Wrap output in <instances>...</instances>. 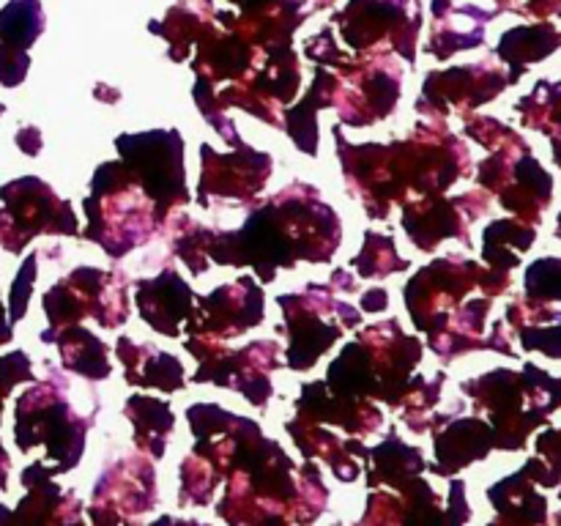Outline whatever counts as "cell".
<instances>
[{
  "instance_id": "1",
  "label": "cell",
  "mask_w": 561,
  "mask_h": 526,
  "mask_svg": "<svg viewBox=\"0 0 561 526\" xmlns=\"http://www.w3.org/2000/svg\"><path fill=\"white\" fill-rule=\"evenodd\" d=\"M195 447L228 480L217 515L228 524H312L327 513L329 488L321 469L305 458L296 466L261 425L217 403L186 409Z\"/></svg>"
},
{
  "instance_id": "2",
  "label": "cell",
  "mask_w": 561,
  "mask_h": 526,
  "mask_svg": "<svg viewBox=\"0 0 561 526\" xmlns=\"http://www.w3.org/2000/svg\"><path fill=\"white\" fill-rule=\"evenodd\" d=\"M334 142L345 181L373 219H387L392 203L405 195H444L471 168L469 148L444 124H420L409 140L389 146H354L334 126Z\"/></svg>"
},
{
  "instance_id": "3",
  "label": "cell",
  "mask_w": 561,
  "mask_h": 526,
  "mask_svg": "<svg viewBox=\"0 0 561 526\" xmlns=\"http://www.w3.org/2000/svg\"><path fill=\"white\" fill-rule=\"evenodd\" d=\"M474 400V411H485L493 427V447L518 453L526 449L531 431L548 422L561 405V381L526 362L524 370H496L460 384Z\"/></svg>"
},
{
  "instance_id": "4",
  "label": "cell",
  "mask_w": 561,
  "mask_h": 526,
  "mask_svg": "<svg viewBox=\"0 0 561 526\" xmlns=\"http://www.w3.org/2000/svg\"><path fill=\"white\" fill-rule=\"evenodd\" d=\"M82 208L88 217L82 236L96 241L110 258H124L159 230L153 203L124 159L99 164L91 179V195L82 201Z\"/></svg>"
},
{
  "instance_id": "5",
  "label": "cell",
  "mask_w": 561,
  "mask_h": 526,
  "mask_svg": "<svg viewBox=\"0 0 561 526\" xmlns=\"http://www.w3.org/2000/svg\"><path fill=\"white\" fill-rule=\"evenodd\" d=\"M91 425L93 414H77L69 395H66V381L55 378V373L44 381H33V387L16 398V447H20V453H31L33 447L47 449L49 469L55 477L66 474L80 464Z\"/></svg>"
},
{
  "instance_id": "6",
  "label": "cell",
  "mask_w": 561,
  "mask_h": 526,
  "mask_svg": "<svg viewBox=\"0 0 561 526\" xmlns=\"http://www.w3.org/2000/svg\"><path fill=\"white\" fill-rule=\"evenodd\" d=\"M285 323L277 334H288L285 365L305 373L340 340L343 329L359 327L362 312L348 301L337 299L329 285L310 283L301 294H285L277 299Z\"/></svg>"
},
{
  "instance_id": "7",
  "label": "cell",
  "mask_w": 561,
  "mask_h": 526,
  "mask_svg": "<svg viewBox=\"0 0 561 526\" xmlns=\"http://www.w3.org/2000/svg\"><path fill=\"white\" fill-rule=\"evenodd\" d=\"M115 148L135 173L140 190L153 203V217H157L159 228L168 225L170 211L190 203L181 132L148 129L140 135H118Z\"/></svg>"
},
{
  "instance_id": "8",
  "label": "cell",
  "mask_w": 561,
  "mask_h": 526,
  "mask_svg": "<svg viewBox=\"0 0 561 526\" xmlns=\"http://www.w3.org/2000/svg\"><path fill=\"white\" fill-rule=\"evenodd\" d=\"M206 255L219 266H252L261 283H272L277 268H294L299 261L294 239L272 201L252 208L239 230H214Z\"/></svg>"
},
{
  "instance_id": "9",
  "label": "cell",
  "mask_w": 561,
  "mask_h": 526,
  "mask_svg": "<svg viewBox=\"0 0 561 526\" xmlns=\"http://www.w3.org/2000/svg\"><path fill=\"white\" fill-rule=\"evenodd\" d=\"M0 247L11 255H20L31 239L47 236H77L75 208L47 181L36 175H22L0 186Z\"/></svg>"
},
{
  "instance_id": "10",
  "label": "cell",
  "mask_w": 561,
  "mask_h": 526,
  "mask_svg": "<svg viewBox=\"0 0 561 526\" xmlns=\"http://www.w3.org/2000/svg\"><path fill=\"white\" fill-rule=\"evenodd\" d=\"M427 460L420 447L400 442L394 431L367 455V488L387 485L403 499L405 524H447L438 493L422 480Z\"/></svg>"
},
{
  "instance_id": "11",
  "label": "cell",
  "mask_w": 561,
  "mask_h": 526,
  "mask_svg": "<svg viewBox=\"0 0 561 526\" xmlns=\"http://www.w3.org/2000/svg\"><path fill=\"white\" fill-rule=\"evenodd\" d=\"M345 42L362 53H398L409 64L416 58L420 14L409 20V0H351L334 16Z\"/></svg>"
},
{
  "instance_id": "12",
  "label": "cell",
  "mask_w": 561,
  "mask_h": 526,
  "mask_svg": "<svg viewBox=\"0 0 561 526\" xmlns=\"http://www.w3.org/2000/svg\"><path fill=\"white\" fill-rule=\"evenodd\" d=\"M482 263L463 258H438L409 279L403 288L414 327L420 332H438L447 327L449 312L480 285Z\"/></svg>"
},
{
  "instance_id": "13",
  "label": "cell",
  "mask_w": 561,
  "mask_h": 526,
  "mask_svg": "<svg viewBox=\"0 0 561 526\" xmlns=\"http://www.w3.org/2000/svg\"><path fill=\"white\" fill-rule=\"evenodd\" d=\"M356 340L365 345L367 356H370L376 400L398 409L405 395L425 378L416 370L422 362L420 338L405 334L398 318H389V321L367 327Z\"/></svg>"
},
{
  "instance_id": "14",
  "label": "cell",
  "mask_w": 561,
  "mask_h": 526,
  "mask_svg": "<svg viewBox=\"0 0 561 526\" xmlns=\"http://www.w3.org/2000/svg\"><path fill=\"white\" fill-rule=\"evenodd\" d=\"M294 239L299 261L307 263H327L337 252L340 239H343V225L334 208L321 201V192L305 181H294L272 197Z\"/></svg>"
},
{
  "instance_id": "15",
  "label": "cell",
  "mask_w": 561,
  "mask_h": 526,
  "mask_svg": "<svg viewBox=\"0 0 561 526\" xmlns=\"http://www.w3.org/2000/svg\"><path fill=\"white\" fill-rule=\"evenodd\" d=\"M266 316V294L255 277L244 274L236 283L219 285L211 294L195 296L184 327L190 334L211 340H233L250 332Z\"/></svg>"
},
{
  "instance_id": "16",
  "label": "cell",
  "mask_w": 561,
  "mask_h": 526,
  "mask_svg": "<svg viewBox=\"0 0 561 526\" xmlns=\"http://www.w3.org/2000/svg\"><path fill=\"white\" fill-rule=\"evenodd\" d=\"M157 507V474L142 455L113 460L93 485L88 518L93 524H129Z\"/></svg>"
},
{
  "instance_id": "17",
  "label": "cell",
  "mask_w": 561,
  "mask_h": 526,
  "mask_svg": "<svg viewBox=\"0 0 561 526\" xmlns=\"http://www.w3.org/2000/svg\"><path fill=\"white\" fill-rule=\"evenodd\" d=\"M201 184H197V203L203 208L211 206V197L219 201L250 203L266 186L272 175V157L257 148L239 142L230 153L214 151L208 142L201 146Z\"/></svg>"
},
{
  "instance_id": "18",
  "label": "cell",
  "mask_w": 561,
  "mask_h": 526,
  "mask_svg": "<svg viewBox=\"0 0 561 526\" xmlns=\"http://www.w3.org/2000/svg\"><path fill=\"white\" fill-rule=\"evenodd\" d=\"M488 211V197L469 192L463 197L414 195L403 201V228L422 252H433L444 239L469 244V225Z\"/></svg>"
},
{
  "instance_id": "19",
  "label": "cell",
  "mask_w": 561,
  "mask_h": 526,
  "mask_svg": "<svg viewBox=\"0 0 561 526\" xmlns=\"http://www.w3.org/2000/svg\"><path fill=\"white\" fill-rule=\"evenodd\" d=\"M507 88V75H504V69L493 66L491 60H482V64L474 66H453V69L431 71L425 77L416 110L431 113V118L433 115L444 118V115L453 113V107L460 110V113L482 107Z\"/></svg>"
},
{
  "instance_id": "20",
  "label": "cell",
  "mask_w": 561,
  "mask_h": 526,
  "mask_svg": "<svg viewBox=\"0 0 561 526\" xmlns=\"http://www.w3.org/2000/svg\"><path fill=\"white\" fill-rule=\"evenodd\" d=\"M343 75L351 82V88H340L337 96L343 124L367 126L394 113L400 99V66H394L389 55L373 64L351 60Z\"/></svg>"
},
{
  "instance_id": "21",
  "label": "cell",
  "mask_w": 561,
  "mask_h": 526,
  "mask_svg": "<svg viewBox=\"0 0 561 526\" xmlns=\"http://www.w3.org/2000/svg\"><path fill=\"white\" fill-rule=\"evenodd\" d=\"M53 477L44 460L22 469L20 482L27 493L14 510L0 504V524H80L82 504L71 491H60Z\"/></svg>"
},
{
  "instance_id": "22",
  "label": "cell",
  "mask_w": 561,
  "mask_h": 526,
  "mask_svg": "<svg viewBox=\"0 0 561 526\" xmlns=\"http://www.w3.org/2000/svg\"><path fill=\"white\" fill-rule=\"evenodd\" d=\"M192 301H195V290L170 266L162 268L157 277L135 283V305L142 321L164 338H179Z\"/></svg>"
},
{
  "instance_id": "23",
  "label": "cell",
  "mask_w": 561,
  "mask_h": 526,
  "mask_svg": "<svg viewBox=\"0 0 561 526\" xmlns=\"http://www.w3.org/2000/svg\"><path fill=\"white\" fill-rule=\"evenodd\" d=\"M431 433L436 460L425 469L438 477H455L474 460H485L493 449V427L480 416H449Z\"/></svg>"
},
{
  "instance_id": "24",
  "label": "cell",
  "mask_w": 561,
  "mask_h": 526,
  "mask_svg": "<svg viewBox=\"0 0 561 526\" xmlns=\"http://www.w3.org/2000/svg\"><path fill=\"white\" fill-rule=\"evenodd\" d=\"M296 414L318 425H337L351 436H367L383 425L381 409L373 400L337 398L323 381H310L301 387V395L296 398Z\"/></svg>"
},
{
  "instance_id": "25",
  "label": "cell",
  "mask_w": 561,
  "mask_h": 526,
  "mask_svg": "<svg viewBox=\"0 0 561 526\" xmlns=\"http://www.w3.org/2000/svg\"><path fill=\"white\" fill-rule=\"evenodd\" d=\"M499 203H502L507 211L515 214V219L529 225H540L542 211L551 206L553 197V179L535 157L531 151L518 153L510 164L507 175L502 179V184L496 186Z\"/></svg>"
},
{
  "instance_id": "26",
  "label": "cell",
  "mask_w": 561,
  "mask_h": 526,
  "mask_svg": "<svg viewBox=\"0 0 561 526\" xmlns=\"http://www.w3.org/2000/svg\"><path fill=\"white\" fill-rule=\"evenodd\" d=\"M66 283L77 290L85 316L99 327L118 329L129 318V279L121 272H102L93 266H80L66 277Z\"/></svg>"
},
{
  "instance_id": "27",
  "label": "cell",
  "mask_w": 561,
  "mask_h": 526,
  "mask_svg": "<svg viewBox=\"0 0 561 526\" xmlns=\"http://www.w3.org/2000/svg\"><path fill=\"white\" fill-rule=\"evenodd\" d=\"M197 55L192 58V69L197 77H206L211 85L217 82H239L255 64V47L239 33H217L214 25L197 38Z\"/></svg>"
},
{
  "instance_id": "28",
  "label": "cell",
  "mask_w": 561,
  "mask_h": 526,
  "mask_svg": "<svg viewBox=\"0 0 561 526\" xmlns=\"http://www.w3.org/2000/svg\"><path fill=\"white\" fill-rule=\"evenodd\" d=\"M115 354L124 365V378L129 387L159 389V392H179L184 389V365L179 356L159 351L157 345H137L129 338L115 340Z\"/></svg>"
},
{
  "instance_id": "29",
  "label": "cell",
  "mask_w": 561,
  "mask_h": 526,
  "mask_svg": "<svg viewBox=\"0 0 561 526\" xmlns=\"http://www.w3.org/2000/svg\"><path fill=\"white\" fill-rule=\"evenodd\" d=\"M279 345L274 340H255L228 356V384L225 387L244 395L255 409H266L272 400V370H279Z\"/></svg>"
},
{
  "instance_id": "30",
  "label": "cell",
  "mask_w": 561,
  "mask_h": 526,
  "mask_svg": "<svg viewBox=\"0 0 561 526\" xmlns=\"http://www.w3.org/2000/svg\"><path fill=\"white\" fill-rule=\"evenodd\" d=\"M42 343L58 345L64 370L88 378V381H104V378L110 376V370H113L107 359V345H104L91 329L80 327V323L44 329Z\"/></svg>"
},
{
  "instance_id": "31",
  "label": "cell",
  "mask_w": 561,
  "mask_h": 526,
  "mask_svg": "<svg viewBox=\"0 0 561 526\" xmlns=\"http://www.w3.org/2000/svg\"><path fill=\"white\" fill-rule=\"evenodd\" d=\"M343 82L327 69V66H318L316 80H312L310 91L301 99L296 107H283V126L290 135V140L299 146V151H305L307 157H316L318 153V124L316 115L323 107H337V96Z\"/></svg>"
},
{
  "instance_id": "32",
  "label": "cell",
  "mask_w": 561,
  "mask_h": 526,
  "mask_svg": "<svg viewBox=\"0 0 561 526\" xmlns=\"http://www.w3.org/2000/svg\"><path fill=\"white\" fill-rule=\"evenodd\" d=\"M285 431L294 436L296 447L301 449L305 458H321L329 469L334 471V477L343 482H354L359 480L362 474V464L348 447V438H337L334 433L323 431L318 422L307 420V416L296 414L294 420L285 422Z\"/></svg>"
},
{
  "instance_id": "33",
  "label": "cell",
  "mask_w": 561,
  "mask_h": 526,
  "mask_svg": "<svg viewBox=\"0 0 561 526\" xmlns=\"http://www.w3.org/2000/svg\"><path fill=\"white\" fill-rule=\"evenodd\" d=\"M488 499L499 524H548V499L537 491L526 466L488 488Z\"/></svg>"
},
{
  "instance_id": "34",
  "label": "cell",
  "mask_w": 561,
  "mask_h": 526,
  "mask_svg": "<svg viewBox=\"0 0 561 526\" xmlns=\"http://www.w3.org/2000/svg\"><path fill=\"white\" fill-rule=\"evenodd\" d=\"M559 49V31L553 22H540V25H518L507 31L499 42L496 55L510 66L507 82L515 85L526 75L531 64L548 58Z\"/></svg>"
},
{
  "instance_id": "35",
  "label": "cell",
  "mask_w": 561,
  "mask_h": 526,
  "mask_svg": "<svg viewBox=\"0 0 561 526\" xmlns=\"http://www.w3.org/2000/svg\"><path fill=\"white\" fill-rule=\"evenodd\" d=\"M124 414L135 427V447L148 458H162L170 433L175 427V416L168 400L151 398V395H131L124 405Z\"/></svg>"
},
{
  "instance_id": "36",
  "label": "cell",
  "mask_w": 561,
  "mask_h": 526,
  "mask_svg": "<svg viewBox=\"0 0 561 526\" xmlns=\"http://www.w3.org/2000/svg\"><path fill=\"white\" fill-rule=\"evenodd\" d=\"M537 239V225L520 222L515 217L496 219L482 233V261L488 268H493L502 277H510L513 268L518 266V258L526 250H531Z\"/></svg>"
},
{
  "instance_id": "37",
  "label": "cell",
  "mask_w": 561,
  "mask_h": 526,
  "mask_svg": "<svg viewBox=\"0 0 561 526\" xmlns=\"http://www.w3.org/2000/svg\"><path fill=\"white\" fill-rule=\"evenodd\" d=\"M327 389L345 400H376V378H373L367 348L354 340L340 351L337 359L327 370Z\"/></svg>"
},
{
  "instance_id": "38",
  "label": "cell",
  "mask_w": 561,
  "mask_h": 526,
  "mask_svg": "<svg viewBox=\"0 0 561 526\" xmlns=\"http://www.w3.org/2000/svg\"><path fill=\"white\" fill-rule=\"evenodd\" d=\"M44 27L47 20H44L42 0H11L0 9V42L11 47L31 49Z\"/></svg>"
},
{
  "instance_id": "39",
  "label": "cell",
  "mask_w": 561,
  "mask_h": 526,
  "mask_svg": "<svg viewBox=\"0 0 561 526\" xmlns=\"http://www.w3.org/2000/svg\"><path fill=\"white\" fill-rule=\"evenodd\" d=\"M559 107H561V91L557 82L540 80L535 85V91L526 93V96L515 104V113L520 115L524 126L551 137L553 148H557L559 146V137H557Z\"/></svg>"
},
{
  "instance_id": "40",
  "label": "cell",
  "mask_w": 561,
  "mask_h": 526,
  "mask_svg": "<svg viewBox=\"0 0 561 526\" xmlns=\"http://www.w3.org/2000/svg\"><path fill=\"white\" fill-rule=\"evenodd\" d=\"M208 25H211V22L201 20V16L192 9H186V5H173V9L168 11V16H164V22H151L148 27H151V33L164 36V42H168V55L175 64H181V60L190 55L192 44L203 36V31H206Z\"/></svg>"
},
{
  "instance_id": "41",
  "label": "cell",
  "mask_w": 561,
  "mask_h": 526,
  "mask_svg": "<svg viewBox=\"0 0 561 526\" xmlns=\"http://www.w3.org/2000/svg\"><path fill=\"white\" fill-rule=\"evenodd\" d=\"M351 266L359 272V277L373 279V277H389V274L405 272V268H409V261H403V258L394 252L392 236L367 230L362 252L351 261Z\"/></svg>"
},
{
  "instance_id": "42",
  "label": "cell",
  "mask_w": 561,
  "mask_h": 526,
  "mask_svg": "<svg viewBox=\"0 0 561 526\" xmlns=\"http://www.w3.org/2000/svg\"><path fill=\"white\" fill-rule=\"evenodd\" d=\"M219 480H222V477L217 474V469H214L206 458H201V455L195 453L186 455L184 464H181V507H190V504H195V507H208Z\"/></svg>"
},
{
  "instance_id": "43",
  "label": "cell",
  "mask_w": 561,
  "mask_h": 526,
  "mask_svg": "<svg viewBox=\"0 0 561 526\" xmlns=\"http://www.w3.org/2000/svg\"><path fill=\"white\" fill-rule=\"evenodd\" d=\"M444 381H447V373L444 370H438L436 376H433V381L422 378V381L416 384L409 395H405L403 403L398 405V409H403L400 420H403L411 431L425 433L427 427H431V411H433V405L442 400V384Z\"/></svg>"
},
{
  "instance_id": "44",
  "label": "cell",
  "mask_w": 561,
  "mask_h": 526,
  "mask_svg": "<svg viewBox=\"0 0 561 526\" xmlns=\"http://www.w3.org/2000/svg\"><path fill=\"white\" fill-rule=\"evenodd\" d=\"M211 233V228L192 222V219H175L173 222V252L190 266L192 274H203L211 263L206 255Z\"/></svg>"
},
{
  "instance_id": "45",
  "label": "cell",
  "mask_w": 561,
  "mask_h": 526,
  "mask_svg": "<svg viewBox=\"0 0 561 526\" xmlns=\"http://www.w3.org/2000/svg\"><path fill=\"white\" fill-rule=\"evenodd\" d=\"M526 299L537 305H557L561 299V261L559 258H542L526 268Z\"/></svg>"
},
{
  "instance_id": "46",
  "label": "cell",
  "mask_w": 561,
  "mask_h": 526,
  "mask_svg": "<svg viewBox=\"0 0 561 526\" xmlns=\"http://www.w3.org/2000/svg\"><path fill=\"white\" fill-rule=\"evenodd\" d=\"M36 274H38V255L31 252V255L22 261L20 272H16L14 283H11V296H9V323L14 327L16 321H22L27 312V301H31L33 294V283H36Z\"/></svg>"
},
{
  "instance_id": "47",
  "label": "cell",
  "mask_w": 561,
  "mask_h": 526,
  "mask_svg": "<svg viewBox=\"0 0 561 526\" xmlns=\"http://www.w3.org/2000/svg\"><path fill=\"white\" fill-rule=\"evenodd\" d=\"M520 338V345H524V351H542V354H548L551 359H561V327L559 321L548 323V327H540V323H531V327H520L515 329Z\"/></svg>"
},
{
  "instance_id": "48",
  "label": "cell",
  "mask_w": 561,
  "mask_h": 526,
  "mask_svg": "<svg viewBox=\"0 0 561 526\" xmlns=\"http://www.w3.org/2000/svg\"><path fill=\"white\" fill-rule=\"evenodd\" d=\"M25 381H36V373H33L31 365V356L25 351L14 348L9 354L0 356V392L9 398L14 392L16 384H25Z\"/></svg>"
},
{
  "instance_id": "49",
  "label": "cell",
  "mask_w": 561,
  "mask_h": 526,
  "mask_svg": "<svg viewBox=\"0 0 561 526\" xmlns=\"http://www.w3.org/2000/svg\"><path fill=\"white\" fill-rule=\"evenodd\" d=\"M27 69H31V55H27V49L11 47V44L0 42V85H22L27 77Z\"/></svg>"
},
{
  "instance_id": "50",
  "label": "cell",
  "mask_w": 561,
  "mask_h": 526,
  "mask_svg": "<svg viewBox=\"0 0 561 526\" xmlns=\"http://www.w3.org/2000/svg\"><path fill=\"white\" fill-rule=\"evenodd\" d=\"M471 518V507L466 504V482L463 480H455L453 477V485H449V504L444 510V521L447 524H466Z\"/></svg>"
},
{
  "instance_id": "51",
  "label": "cell",
  "mask_w": 561,
  "mask_h": 526,
  "mask_svg": "<svg viewBox=\"0 0 561 526\" xmlns=\"http://www.w3.org/2000/svg\"><path fill=\"white\" fill-rule=\"evenodd\" d=\"M537 455H540L553 471L561 474V433L557 427H548V431L537 438Z\"/></svg>"
},
{
  "instance_id": "52",
  "label": "cell",
  "mask_w": 561,
  "mask_h": 526,
  "mask_svg": "<svg viewBox=\"0 0 561 526\" xmlns=\"http://www.w3.org/2000/svg\"><path fill=\"white\" fill-rule=\"evenodd\" d=\"M16 146L27 153V157H38L42 153V132L36 126H25L16 132Z\"/></svg>"
},
{
  "instance_id": "53",
  "label": "cell",
  "mask_w": 561,
  "mask_h": 526,
  "mask_svg": "<svg viewBox=\"0 0 561 526\" xmlns=\"http://www.w3.org/2000/svg\"><path fill=\"white\" fill-rule=\"evenodd\" d=\"M389 305V294L383 288H370L362 294V310L365 312H383Z\"/></svg>"
},
{
  "instance_id": "54",
  "label": "cell",
  "mask_w": 561,
  "mask_h": 526,
  "mask_svg": "<svg viewBox=\"0 0 561 526\" xmlns=\"http://www.w3.org/2000/svg\"><path fill=\"white\" fill-rule=\"evenodd\" d=\"M329 288H332V290H345V294H354L356 283H354V279H351V274L345 272V268H334V272H332V283H329Z\"/></svg>"
},
{
  "instance_id": "55",
  "label": "cell",
  "mask_w": 561,
  "mask_h": 526,
  "mask_svg": "<svg viewBox=\"0 0 561 526\" xmlns=\"http://www.w3.org/2000/svg\"><path fill=\"white\" fill-rule=\"evenodd\" d=\"M11 338H14V329H11L9 316H5V307L3 301H0V345L11 343Z\"/></svg>"
},
{
  "instance_id": "56",
  "label": "cell",
  "mask_w": 561,
  "mask_h": 526,
  "mask_svg": "<svg viewBox=\"0 0 561 526\" xmlns=\"http://www.w3.org/2000/svg\"><path fill=\"white\" fill-rule=\"evenodd\" d=\"M9 466H11V460H9V453H5L3 449V444H0V491H5V488H9Z\"/></svg>"
},
{
  "instance_id": "57",
  "label": "cell",
  "mask_w": 561,
  "mask_h": 526,
  "mask_svg": "<svg viewBox=\"0 0 561 526\" xmlns=\"http://www.w3.org/2000/svg\"><path fill=\"white\" fill-rule=\"evenodd\" d=\"M93 93H96V99H107V102H115V99H118V93L107 91V88H104V85H99Z\"/></svg>"
},
{
  "instance_id": "58",
  "label": "cell",
  "mask_w": 561,
  "mask_h": 526,
  "mask_svg": "<svg viewBox=\"0 0 561 526\" xmlns=\"http://www.w3.org/2000/svg\"><path fill=\"white\" fill-rule=\"evenodd\" d=\"M3 400H5V395L0 392V416H3Z\"/></svg>"
},
{
  "instance_id": "59",
  "label": "cell",
  "mask_w": 561,
  "mask_h": 526,
  "mask_svg": "<svg viewBox=\"0 0 561 526\" xmlns=\"http://www.w3.org/2000/svg\"><path fill=\"white\" fill-rule=\"evenodd\" d=\"M5 113V107H3V104H0V115H3Z\"/></svg>"
}]
</instances>
